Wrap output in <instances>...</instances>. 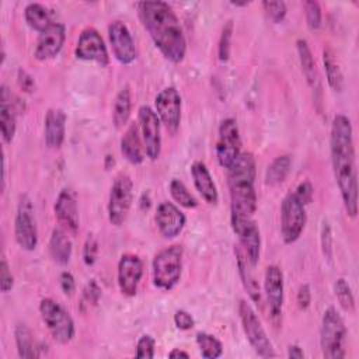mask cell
Segmentation results:
<instances>
[{"label":"cell","instance_id":"6da1fadb","mask_svg":"<svg viewBox=\"0 0 359 359\" xmlns=\"http://www.w3.org/2000/svg\"><path fill=\"white\" fill-rule=\"evenodd\" d=\"M330 153L335 182L338 185L346 215L355 217L358 213V180L355 164L353 129L351 119L337 114L331 123Z\"/></svg>","mask_w":359,"mask_h":359},{"label":"cell","instance_id":"7a4b0ae2","mask_svg":"<svg viewBox=\"0 0 359 359\" xmlns=\"http://www.w3.org/2000/svg\"><path fill=\"white\" fill-rule=\"evenodd\" d=\"M137 13L160 53L171 63H181L187 53V41L172 7L165 1L147 0L137 3Z\"/></svg>","mask_w":359,"mask_h":359},{"label":"cell","instance_id":"3957f363","mask_svg":"<svg viewBox=\"0 0 359 359\" xmlns=\"http://www.w3.org/2000/svg\"><path fill=\"white\" fill-rule=\"evenodd\" d=\"M255 158L250 151H241L227 168L230 195V219H252L257 210Z\"/></svg>","mask_w":359,"mask_h":359},{"label":"cell","instance_id":"277c9868","mask_svg":"<svg viewBox=\"0 0 359 359\" xmlns=\"http://www.w3.org/2000/svg\"><path fill=\"white\" fill-rule=\"evenodd\" d=\"M346 327L335 307H328L321 318L320 348L325 359H344Z\"/></svg>","mask_w":359,"mask_h":359},{"label":"cell","instance_id":"5b68a950","mask_svg":"<svg viewBox=\"0 0 359 359\" xmlns=\"http://www.w3.org/2000/svg\"><path fill=\"white\" fill-rule=\"evenodd\" d=\"M182 247L170 245L158 251L151 262L153 285L160 289L170 292L180 282L182 273Z\"/></svg>","mask_w":359,"mask_h":359},{"label":"cell","instance_id":"8992f818","mask_svg":"<svg viewBox=\"0 0 359 359\" xmlns=\"http://www.w3.org/2000/svg\"><path fill=\"white\" fill-rule=\"evenodd\" d=\"M39 314L53 339L60 344H69L76 332L74 321L70 313L56 300L43 297L39 302Z\"/></svg>","mask_w":359,"mask_h":359},{"label":"cell","instance_id":"52a82bcc","mask_svg":"<svg viewBox=\"0 0 359 359\" xmlns=\"http://www.w3.org/2000/svg\"><path fill=\"white\" fill-rule=\"evenodd\" d=\"M238 317L243 331L254 352L261 358H275L276 352L261 324V320L245 300L238 302Z\"/></svg>","mask_w":359,"mask_h":359},{"label":"cell","instance_id":"ba28073f","mask_svg":"<svg viewBox=\"0 0 359 359\" xmlns=\"http://www.w3.org/2000/svg\"><path fill=\"white\" fill-rule=\"evenodd\" d=\"M133 202V182L130 177L121 172L115 177L108 196L107 213L108 220L114 226H122L128 219Z\"/></svg>","mask_w":359,"mask_h":359},{"label":"cell","instance_id":"9c48e42d","mask_svg":"<svg viewBox=\"0 0 359 359\" xmlns=\"http://www.w3.org/2000/svg\"><path fill=\"white\" fill-rule=\"evenodd\" d=\"M307 215L304 205L294 192H289L280 205V236L285 244L297 241L306 227Z\"/></svg>","mask_w":359,"mask_h":359},{"label":"cell","instance_id":"30bf717a","mask_svg":"<svg viewBox=\"0 0 359 359\" xmlns=\"http://www.w3.org/2000/svg\"><path fill=\"white\" fill-rule=\"evenodd\" d=\"M14 237L24 251H34L38 245V227L34 215V205L28 195L20 198L14 219Z\"/></svg>","mask_w":359,"mask_h":359},{"label":"cell","instance_id":"8fae6325","mask_svg":"<svg viewBox=\"0 0 359 359\" xmlns=\"http://www.w3.org/2000/svg\"><path fill=\"white\" fill-rule=\"evenodd\" d=\"M216 158L220 167L229 168L241 153V137L237 121L226 118L220 122L216 139Z\"/></svg>","mask_w":359,"mask_h":359},{"label":"cell","instance_id":"7c38bea8","mask_svg":"<svg viewBox=\"0 0 359 359\" xmlns=\"http://www.w3.org/2000/svg\"><path fill=\"white\" fill-rule=\"evenodd\" d=\"M137 126L144 146V153L150 160H157L161 153V129L160 119L154 109L142 105L137 112Z\"/></svg>","mask_w":359,"mask_h":359},{"label":"cell","instance_id":"4fadbf2b","mask_svg":"<svg viewBox=\"0 0 359 359\" xmlns=\"http://www.w3.org/2000/svg\"><path fill=\"white\" fill-rule=\"evenodd\" d=\"M74 55L80 60L95 62L101 67H105L109 63V56L104 39L93 27H87L80 32L74 48Z\"/></svg>","mask_w":359,"mask_h":359},{"label":"cell","instance_id":"5bb4252c","mask_svg":"<svg viewBox=\"0 0 359 359\" xmlns=\"http://www.w3.org/2000/svg\"><path fill=\"white\" fill-rule=\"evenodd\" d=\"M181 95L175 87L163 88L154 98L156 114L170 133H175L181 122Z\"/></svg>","mask_w":359,"mask_h":359},{"label":"cell","instance_id":"9a60e30c","mask_svg":"<svg viewBox=\"0 0 359 359\" xmlns=\"http://www.w3.org/2000/svg\"><path fill=\"white\" fill-rule=\"evenodd\" d=\"M108 39L115 59L121 65H132L137 57V49L125 22L116 20L108 25Z\"/></svg>","mask_w":359,"mask_h":359},{"label":"cell","instance_id":"2e32d148","mask_svg":"<svg viewBox=\"0 0 359 359\" xmlns=\"http://www.w3.org/2000/svg\"><path fill=\"white\" fill-rule=\"evenodd\" d=\"M143 276V261L139 255L126 252L118 262V287L126 297H133L137 293L140 279Z\"/></svg>","mask_w":359,"mask_h":359},{"label":"cell","instance_id":"e0dca14e","mask_svg":"<svg viewBox=\"0 0 359 359\" xmlns=\"http://www.w3.org/2000/svg\"><path fill=\"white\" fill-rule=\"evenodd\" d=\"M264 290L269 309L271 320L275 325H279L283 309V272L278 265H269L265 269Z\"/></svg>","mask_w":359,"mask_h":359},{"label":"cell","instance_id":"ac0fdd59","mask_svg":"<svg viewBox=\"0 0 359 359\" xmlns=\"http://www.w3.org/2000/svg\"><path fill=\"white\" fill-rule=\"evenodd\" d=\"M231 229L238 237V244L247 254L248 259L257 266L261 251V233L259 227L252 219H230Z\"/></svg>","mask_w":359,"mask_h":359},{"label":"cell","instance_id":"d6986e66","mask_svg":"<svg viewBox=\"0 0 359 359\" xmlns=\"http://www.w3.org/2000/svg\"><path fill=\"white\" fill-rule=\"evenodd\" d=\"M66 41V27L60 22L50 24L42 31L36 39L34 56L36 60L45 62L59 55Z\"/></svg>","mask_w":359,"mask_h":359},{"label":"cell","instance_id":"ffe728a7","mask_svg":"<svg viewBox=\"0 0 359 359\" xmlns=\"http://www.w3.org/2000/svg\"><path fill=\"white\" fill-rule=\"evenodd\" d=\"M154 222L164 238H175L185 227L187 217L172 202H161L157 205Z\"/></svg>","mask_w":359,"mask_h":359},{"label":"cell","instance_id":"44dd1931","mask_svg":"<svg viewBox=\"0 0 359 359\" xmlns=\"http://www.w3.org/2000/svg\"><path fill=\"white\" fill-rule=\"evenodd\" d=\"M53 212L57 223L63 230H66L69 234L77 233L80 226L79 208L76 196L70 189L65 188L59 192L53 205Z\"/></svg>","mask_w":359,"mask_h":359},{"label":"cell","instance_id":"7402d4cb","mask_svg":"<svg viewBox=\"0 0 359 359\" xmlns=\"http://www.w3.org/2000/svg\"><path fill=\"white\" fill-rule=\"evenodd\" d=\"M234 255H236V262H237V271H238V275H240V279H241V283H243L245 292L248 293L251 302H254L257 306H261L262 294H261L259 283L254 273L255 266L251 264V261L248 259L247 254L244 252V250L241 248V245L238 243L234 244Z\"/></svg>","mask_w":359,"mask_h":359},{"label":"cell","instance_id":"603a6c76","mask_svg":"<svg viewBox=\"0 0 359 359\" xmlns=\"http://www.w3.org/2000/svg\"><path fill=\"white\" fill-rule=\"evenodd\" d=\"M296 49H297L299 62L302 66V72L306 77V81L314 94V100L317 102H320L321 101V80H320L318 69H317L314 56L311 53V49H310L307 41L302 39V38L297 39Z\"/></svg>","mask_w":359,"mask_h":359},{"label":"cell","instance_id":"cb8c5ba5","mask_svg":"<svg viewBox=\"0 0 359 359\" xmlns=\"http://www.w3.org/2000/svg\"><path fill=\"white\" fill-rule=\"evenodd\" d=\"M66 135V114L60 108H49L43 119V137L49 149H60Z\"/></svg>","mask_w":359,"mask_h":359},{"label":"cell","instance_id":"d4e9b609","mask_svg":"<svg viewBox=\"0 0 359 359\" xmlns=\"http://www.w3.org/2000/svg\"><path fill=\"white\" fill-rule=\"evenodd\" d=\"M191 175L194 185L196 191L202 195L203 201L209 205H216L219 201V192L206 164L202 161H195L191 165Z\"/></svg>","mask_w":359,"mask_h":359},{"label":"cell","instance_id":"484cf974","mask_svg":"<svg viewBox=\"0 0 359 359\" xmlns=\"http://www.w3.org/2000/svg\"><path fill=\"white\" fill-rule=\"evenodd\" d=\"M13 94L7 88L6 84L1 86L0 90V130L1 137L6 143H11L17 130V121L14 112Z\"/></svg>","mask_w":359,"mask_h":359},{"label":"cell","instance_id":"4316f807","mask_svg":"<svg viewBox=\"0 0 359 359\" xmlns=\"http://www.w3.org/2000/svg\"><path fill=\"white\" fill-rule=\"evenodd\" d=\"M49 255L52 261L57 265H67L70 262L72 254H73V244L69 237V233L63 230L62 227H55L49 237L48 244Z\"/></svg>","mask_w":359,"mask_h":359},{"label":"cell","instance_id":"83f0119b","mask_svg":"<svg viewBox=\"0 0 359 359\" xmlns=\"http://www.w3.org/2000/svg\"><path fill=\"white\" fill-rule=\"evenodd\" d=\"M121 153L133 165H139L144 160V146L140 137L139 126L136 123L129 125L125 135L121 139Z\"/></svg>","mask_w":359,"mask_h":359},{"label":"cell","instance_id":"f1b7e54d","mask_svg":"<svg viewBox=\"0 0 359 359\" xmlns=\"http://www.w3.org/2000/svg\"><path fill=\"white\" fill-rule=\"evenodd\" d=\"M130 112H132V94H130L129 86H125L118 91L114 101L112 121L115 128L118 129L123 128L130 118Z\"/></svg>","mask_w":359,"mask_h":359},{"label":"cell","instance_id":"f546056e","mask_svg":"<svg viewBox=\"0 0 359 359\" xmlns=\"http://www.w3.org/2000/svg\"><path fill=\"white\" fill-rule=\"evenodd\" d=\"M24 18H25V22L28 24V27L39 34L42 31H45L50 24H53L50 11L41 3L27 4L25 10H24Z\"/></svg>","mask_w":359,"mask_h":359},{"label":"cell","instance_id":"4dcf8cb0","mask_svg":"<svg viewBox=\"0 0 359 359\" xmlns=\"http://www.w3.org/2000/svg\"><path fill=\"white\" fill-rule=\"evenodd\" d=\"M323 63L325 70V77L330 88L334 93H342L344 90V76L339 69L338 62L335 60V55L330 46L324 48L323 50Z\"/></svg>","mask_w":359,"mask_h":359},{"label":"cell","instance_id":"1f68e13d","mask_svg":"<svg viewBox=\"0 0 359 359\" xmlns=\"http://www.w3.org/2000/svg\"><path fill=\"white\" fill-rule=\"evenodd\" d=\"M14 339H15V346L20 358L29 359V358H36V346L34 342V335L31 330L28 328L27 324L18 323L14 328Z\"/></svg>","mask_w":359,"mask_h":359},{"label":"cell","instance_id":"d6a6232c","mask_svg":"<svg viewBox=\"0 0 359 359\" xmlns=\"http://www.w3.org/2000/svg\"><path fill=\"white\" fill-rule=\"evenodd\" d=\"M292 158L287 154L278 156L272 160L265 171V184L269 187H276L282 184L290 172Z\"/></svg>","mask_w":359,"mask_h":359},{"label":"cell","instance_id":"836d02e7","mask_svg":"<svg viewBox=\"0 0 359 359\" xmlns=\"http://www.w3.org/2000/svg\"><path fill=\"white\" fill-rule=\"evenodd\" d=\"M196 345L201 351V355L206 359H216L223 355V345L222 342L212 334L199 331L195 335Z\"/></svg>","mask_w":359,"mask_h":359},{"label":"cell","instance_id":"e575fe53","mask_svg":"<svg viewBox=\"0 0 359 359\" xmlns=\"http://www.w3.org/2000/svg\"><path fill=\"white\" fill-rule=\"evenodd\" d=\"M168 189L171 194V198L182 208L187 209H194L198 206V199L188 191V188L185 187V184L178 180V178H172L168 184Z\"/></svg>","mask_w":359,"mask_h":359},{"label":"cell","instance_id":"d590c367","mask_svg":"<svg viewBox=\"0 0 359 359\" xmlns=\"http://www.w3.org/2000/svg\"><path fill=\"white\" fill-rule=\"evenodd\" d=\"M334 293H335V297H337L339 306L342 307V310H345L346 313L355 311V297H353L352 289H351L349 283L346 282V279L338 278L335 280Z\"/></svg>","mask_w":359,"mask_h":359},{"label":"cell","instance_id":"8d00e7d4","mask_svg":"<svg viewBox=\"0 0 359 359\" xmlns=\"http://www.w3.org/2000/svg\"><path fill=\"white\" fill-rule=\"evenodd\" d=\"M231 38H233V21L229 20L224 22L222 28V34L219 38L217 46V57L220 63H226L230 59V49H231Z\"/></svg>","mask_w":359,"mask_h":359},{"label":"cell","instance_id":"74e56055","mask_svg":"<svg viewBox=\"0 0 359 359\" xmlns=\"http://www.w3.org/2000/svg\"><path fill=\"white\" fill-rule=\"evenodd\" d=\"M303 8H304V15H306L307 27L311 31H317L321 27V20H323L320 4L317 1L307 0V1L303 3Z\"/></svg>","mask_w":359,"mask_h":359},{"label":"cell","instance_id":"f35d334b","mask_svg":"<svg viewBox=\"0 0 359 359\" xmlns=\"http://www.w3.org/2000/svg\"><path fill=\"white\" fill-rule=\"evenodd\" d=\"M262 8L273 24L282 22L287 13L285 1H262Z\"/></svg>","mask_w":359,"mask_h":359},{"label":"cell","instance_id":"ab89813d","mask_svg":"<svg viewBox=\"0 0 359 359\" xmlns=\"http://www.w3.org/2000/svg\"><path fill=\"white\" fill-rule=\"evenodd\" d=\"M320 244H321V251H323L324 258L331 261V258H332V231H331V226L327 219H323V222H321Z\"/></svg>","mask_w":359,"mask_h":359},{"label":"cell","instance_id":"60d3db41","mask_svg":"<svg viewBox=\"0 0 359 359\" xmlns=\"http://www.w3.org/2000/svg\"><path fill=\"white\" fill-rule=\"evenodd\" d=\"M102 290L100 287V285L97 283L95 279H91L87 282V285L83 289V294H81V304L84 306H97L100 299H101Z\"/></svg>","mask_w":359,"mask_h":359},{"label":"cell","instance_id":"b9f144b4","mask_svg":"<svg viewBox=\"0 0 359 359\" xmlns=\"http://www.w3.org/2000/svg\"><path fill=\"white\" fill-rule=\"evenodd\" d=\"M156 341L150 334H143L136 344V358L139 359H151L154 358Z\"/></svg>","mask_w":359,"mask_h":359},{"label":"cell","instance_id":"7bdbcfd3","mask_svg":"<svg viewBox=\"0 0 359 359\" xmlns=\"http://www.w3.org/2000/svg\"><path fill=\"white\" fill-rule=\"evenodd\" d=\"M98 255V241L93 234H88L83 247V261L87 266L95 264Z\"/></svg>","mask_w":359,"mask_h":359},{"label":"cell","instance_id":"ee69618b","mask_svg":"<svg viewBox=\"0 0 359 359\" xmlns=\"http://www.w3.org/2000/svg\"><path fill=\"white\" fill-rule=\"evenodd\" d=\"M13 286H14V278L11 275L7 259L3 257L0 262V289L3 293H7L13 289Z\"/></svg>","mask_w":359,"mask_h":359},{"label":"cell","instance_id":"f6af8a7d","mask_svg":"<svg viewBox=\"0 0 359 359\" xmlns=\"http://www.w3.org/2000/svg\"><path fill=\"white\" fill-rule=\"evenodd\" d=\"M172 320H174L175 327L178 330H181V331H188V330H191L195 325V320H194L192 314L188 313L187 310H182V309H180V310H177L174 313V318Z\"/></svg>","mask_w":359,"mask_h":359},{"label":"cell","instance_id":"bcb514c9","mask_svg":"<svg viewBox=\"0 0 359 359\" xmlns=\"http://www.w3.org/2000/svg\"><path fill=\"white\" fill-rule=\"evenodd\" d=\"M296 196L299 198V201L306 206L309 203L313 202V195H314V188L311 185L310 181H303L297 185L296 191H294Z\"/></svg>","mask_w":359,"mask_h":359},{"label":"cell","instance_id":"7dc6e473","mask_svg":"<svg viewBox=\"0 0 359 359\" xmlns=\"http://www.w3.org/2000/svg\"><path fill=\"white\" fill-rule=\"evenodd\" d=\"M59 286L62 289V292L66 296H72L76 292V282H74V276L69 272V271H63L59 275Z\"/></svg>","mask_w":359,"mask_h":359},{"label":"cell","instance_id":"c3c4849f","mask_svg":"<svg viewBox=\"0 0 359 359\" xmlns=\"http://www.w3.org/2000/svg\"><path fill=\"white\" fill-rule=\"evenodd\" d=\"M296 302L300 310H307L310 307L311 303V289L309 286V283H303L300 285L297 294H296Z\"/></svg>","mask_w":359,"mask_h":359},{"label":"cell","instance_id":"681fc988","mask_svg":"<svg viewBox=\"0 0 359 359\" xmlns=\"http://www.w3.org/2000/svg\"><path fill=\"white\" fill-rule=\"evenodd\" d=\"M17 80H18V84H20V87H21L24 91H27V93L32 91V88H34L35 83H34V79L31 77V74H28L25 70H22V69H18V73H17Z\"/></svg>","mask_w":359,"mask_h":359},{"label":"cell","instance_id":"f907efd6","mask_svg":"<svg viewBox=\"0 0 359 359\" xmlns=\"http://www.w3.org/2000/svg\"><path fill=\"white\" fill-rule=\"evenodd\" d=\"M287 358H290V359H303L306 355H304V352H303V349L299 346V345H296V344H293V345H289L287 346Z\"/></svg>","mask_w":359,"mask_h":359},{"label":"cell","instance_id":"816d5d0a","mask_svg":"<svg viewBox=\"0 0 359 359\" xmlns=\"http://www.w3.org/2000/svg\"><path fill=\"white\" fill-rule=\"evenodd\" d=\"M150 202H151V199H150V194L146 191V192H143L142 194V196H140V202H139V205H140V209L142 210H147L149 208H150Z\"/></svg>","mask_w":359,"mask_h":359},{"label":"cell","instance_id":"f5cc1de1","mask_svg":"<svg viewBox=\"0 0 359 359\" xmlns=\"http://www.w3.org/2000/svg\"><path fill=\"white\" fill-rule=\"evenodd\" d=\"M168 356L170 358H189V353L182 351V349H180V348H174L172 351H170Z\"/></svg>","mask_w":359,"mask_h":359},{"label":"cell","instance_id":"db71d44e","mask_svg":"<svg viewBox=\"0 0 359 359\" xmlns=\"http://www.w3.org/2000/svg\"><path fill=\"white\" fill-rule=\"evenodd\" d=\"M114 164H115L114 156H111V154H107V156H105V160H104V167H105V170H109V168H111Z\"/></svg>","mask_w":359,"mask_h":359},{"label":"cell","instance_id":"11a10c76","mask_svg":"<svg viewBox=\"0 0 359 359\" xmlns=\"http://www.w3.org/2000/svg\"><path fill=\"white\" fill-rule=\"evenodd\" d=\"M231 4H233V6H238V7H240V6H247L248 3H247V1H243V3H238V1H231Z\"/></svg>","mask_w":359,"mask_h":359}]
</instances>
